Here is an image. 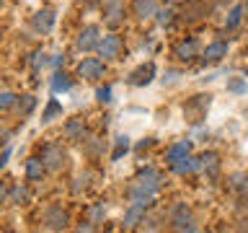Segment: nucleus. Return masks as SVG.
<instances>
[{"label":"nucleus","instance_id":"obj_28","mask_svg":"<svg viewBox=\"0 0 248 233\" xmlns=\"http://www.w3.org/2000/svg\"><path fill=\"white\" fill-rule=\"evenodd\" d=\"M11 200L16 202V205H29V202H31V192L26 189V186H13V189H11Z\"/></svg>","mask_w":248,"mask_h":233},{"label":"nucleus","instance_id":"obj_40","mask_svg":"<svg viewBox=\"0 0 248 233\" xmlns=\"http://www.w3.org/2000/svg\"><path fill=\"white\" fill-rule=\"evenodd\" d=\"M3 8H5V0H0V11H3Z\"/></svg>","mask_w":248,"mask_h":233},{"label":"nucleus","instance_id":"obj_30","mask_svg":"<svg viewBox=\"0 0 248 233\" xmlns=\"http://www.w3.org/2000/svg\"><path fill=\"white\" fill-rule=\"evenodd\" d=\"M114 96V91H111V85H98V88H96V101H98V104H111V99Z\"/></svg>","mask_w":248,"mask_h":233},{"label":"nucleus","instance_id":"obj_26","mask_svg":"<svg viewBox=\"0 0 248 233\" xmlns=\"http://www.w3.org/2000/svg\"><path fill=\"white\" fill-rule=\"evenodd\" d=\"M228 186H230V189H235V192H246V189H248V174H243V171H235V174H230Z\"/></svg>","mask_w":248,"mask_h":233},{"label":"nucleus","instance_id":"obj_4","mask_svg":"<svg viewBox=\"0 0 248 233\" xmlns=\"http://www.w3.org/2000/svg\"><path fill=\"white\" fill-rule=\"evenodd\" d=\"M42 225L46 231H65L70 225V215L62 205H49L44 210V217H42Z\"/></svg>","mask_w":248,"mask_h":233},{"label":"nucleus","instance_id":"obj_5","mask_svg":"<svg viewBox=\"0 0 248 233\" xmlns=\"http://www.w3.org/2000/svg\"><path fill=\"white\" fill-rule=\"evenodd\" d=\"M54 23H57V16H54L52 8H39V11L29 18L31 31H34V34H39V36L49 34V31L54 29Z\"/></svg>","mask_w":248,"mask_h":233},{"label":"nucleus","instance_id":"obj_32","mask_svg":"<svg viewBox=\"0 0 248 233\" xmlns=\"http://www.w3.org/2000/svg\"><path fill=\"white\" fill-rule=\"evenodd\" d=\"M29 65H31L34 73H39V70L46 65V54L44 52H34V54H31V60H29Z\"/></svg>","mask_w":248,"mask_h":233},{"label":"nucleus","instance_id":"obj_1","mask_svg":"<svg viewBox=\"0 0 248 233\" xmlns=\"http://www.w3.org/2000/svg\"><path fill=\"white\" fill-rule=\"evenodd\" d=\"M158 189H160V174L147 166L137 174L135 184H132V189H129V200L132 202H153Z\"/></svg>","mask_w":248,"mask_h":233},{"label":"nucleus","instance_id":"obj_10","mask_svg":"<svg viewBox=\"0 0 248 233\" xmlns=\"http://www.w3.org/2000/svg\"><path fill=\"white\" fill-rule=\"evenodd\" d=\"M158 75V67H155V62H145V65L135 67L132 73L127 75V83L135 85V88H142V85H150L153 78Z\"/></svg>","mask_w":248,"mask_h":233},{"label":"nucleus","instance_id":"obj_34","mask_svg":"<svg viewBox=\"0 0 248 233\" xmlns=\"http://www.w3.org/2000/svg\"><path fill=\"white\" fill-rule=\"evenodd\" d=\"M158 23L160 26H166V23H170V18H173V11H170V8H158Z\"/></svg>","mask_w":248,"mask_h":233},{"label":"nucleus","instance_id":"obj_11","mask_svg":"<svg viewBox=\"0 0 248 233\" xmlns=\"http://www.w3.org/2000/svg\"><path fill=\"white\" fill-rule=\"evenodd\" d=\"M124 16H127V8H124L122 0H108L104 8V23L108 29H116L124 23Z\"/></svg>","mask_w":248,"mask_h":233},{"label":"nucleus","instance_id":"obj_21","mask_svg":"<svg viewBox=\"0 0 248 233\" xmlns=\"http://www.w3.org/2000/svg\"><path fill=\"white\" fill-rule=\"evenodd\" d=\"M189 153H191V143H189V140H181V143H176V145H170V148H168L166 161H168V163H176V161L186 158Z\"/></svg>","mask_w":248,"mask_h":233},{"label":"nucleus","instance_id":"obj_29","mask_svg":"<svg viewBox=\"0 0 248 233\" xmlns=\"http://www.w3.org/2000/svg\"><path fill=\"white\" fill-rule=\"evenodd\" d=\"M16 101H18V96H16L13 91H0V112L16 109Z\"/></svg>","mask_w":248,"mask_h":233},{"label":"nucleus","instance_id":"obj_15","mask_svg":"<svg viewBox=\"0 0 248 233\" xmlns=\"http://www.w3.org/2000/svg\"><path fill=\"white\" fill-rule=\"evenodd\" d=\"M147 207H150V202H132L129 210L124 213V228H137L140 223H145Z\"/></svg>","mask_w":248,"mask_h":233},{"label":"nucleus","instance_id":"obj_36","mask_svg":"<svg viewBox=\"0 0 248 233\" xmlns=\"http://www.w3.org/2000/svg\"><path fill=\"white\" fill-rule=\"evenodd\" d=\"M8 197H11V186H8L5 182H0V205L8 202Z\"/></svg>","mask_w":248,"mask_h":233},{"label":"nucleus","instance_id":"obj_9","mask_svg":"<svg viewBox=\"0 0 248 233\" xmlns=\"http://www.w3.org/2000/svg\"><path fill=\"white\" fill-rule=\"evenodd\" d=\"M78 78H80V81H88V83L101 81V78H104V60H98V57L80 60V65H78Z\"/></svg>","mask_w":248,"mask_h":233},{"label":"nucleus","instance_id":"obj_14","mask_svg":"<svg viewBox=\"0 0 248 233\" xmlns=\"http://www.w3.org/2000/svg\"><path fill=\"white\" fill-rule=\"evenodd\" d=\"M222 57H228V42H222V39H217V42L207 44L204 50H202V60H204V65H217Z\"/></svg>","mask_w":248,"mask_h":233},{"label":"nucleus","instance_id":"obj_38","mask_svg":"<svg viewBox=\"0 0 248 233\" xmlns=\"http://www.w3.org/2000/svg\"><path fill=\"white\" fill-rule=\"evenodd\" d=\"M8 158H11V148H5V150L0 153V168H3L5 163H8Z\"/></svg>","mask_w":248,"mask_h":233},{"label":"nucleus","instance_id":"obj_6","mask_svg":"<svg viewBox=\"0 0 248 233\" xmlns=\"http://www.w3.org/2000/svg\"><path fill=\"white\" fill-rule=\"evenodd\" d=\"M170 228L173 231H197V220H194V213L184 202H178L170 210Z\"/></svg>","mask_w":248,"mask_h":233},{"label":"nucleus","instance_id":"obj_18","mask_svg":"<svg viewBox=\"0 0 248 233\" xmlns=\"http://www.w3.org/2000/svg\"><path fill=\"white\" fill-rule=\"evenodd\" d=\"M209 8L207 3H202V0H189V3L184 5V18L186 21H199V18H204V16H209Z\"/></svg>","mask_w":248,"mask_h":233},{"label":"nucleus","instance_id":"obj_19","mask_svg":"<svg viewBox=\"0 0 248 233\" xmlns=\"http://www.w3.org/2000/svg\"><path fill=\"white\" fill-rule=\"evenodd\" d=\"M49 88H52L54 96H57V93H67L70 88H73V81H70V75L65 73V70H54L52 78H49Z\"/></svg>","mask_w":248,"mask_h":233},{"label":"nucleus","instance_id":"obj_12","mask_svg":"<svg viewBox=\"0 0 248 233\" xmlns=\"http://www.w3.org/2000/svg\"><path fill=\"white\" fill-rule=\"evenodd\" d=\"M173 54L181 62H191V60H197L199 54H202V47H199V42L194 36H189V39H184V42H178L173 47Z\"/></svg>","mask_w":248,"mask_h":233},{"label":"nucleus","instance_id":"obj_33","mask_svg":"<svg viewBox=\"0 0 248 233\" xmlns=\"http://www.w3.org/2000/svg\"><path fill=\"white\" fill-rule=\"evenodd\" d=\"M93 179V174L91 171H85V174H80V176H75V184H73V194H78L80 189H85V186H88V182Z\"/></svg>","mask_w":248,"mask_h":233},{"label":"nucleus","instance_id":"obj_24","mask_svg":"<svg viewBox=\"0 0 248 233\" xmlns=\"http://www.w3.org/2000/svg\"><path fill=\"white\" fill-rule=\"evenodd\" d=\"M127 150H129V137H127V135H116V140H114V150H111V161H119Z\"/></svg>","mask_w":248,"mask_h":233},{"label":"nucleus","instance_id":"obj_8","mask_svg":"<svg viewBox=\"0 0 248 233\" xmlns=\"http://www.w3.org/2000/svg\"><path fill=\"white\" fill-rule=\"evenodd\" d=\"M122 50H124L122 36L119 34H106V36H101L96 52H98V57H104V60H119Z\"/></svg>","mask_w":248,"mask_h":233},{"label":"nucleus","instance_id":"obj_16","mask_svg":"<svg viewBox=\"0 0 248 233\" xmlns=\"http://www.w3.org/2000/svg\"><path fill=\"white\" fill-rule=\"evenodd\" d=\"M23 174H26V182H42L44 174H46V166L42 161V155H31L23 166Z\"/></svg>","mask_w":248,"mask_h":233},{"label":"nucleus","instance_id":"obj_20","mask_svg":"<svg viewBox=\"0 0 248 233\" xmlns=\"http://www.w3.org/2000/svg\"><path fill=\"white\" fill-rule=\"evenodd\" d=\"M158 13V0H135V16L140 21H147Z\"/></svg>","mask_w":248,"mask_h":233},{"label":"nucleus","instance_id":"obj_25","mask_svg":"<svg viewBox=\"0 0 248 233\" xmlns=\"http://www.w3.org/2000/svg\"><path fill=\"white\" fill-rule=\"evenodd\" d=\"M34 106H36V96H18V101H16V109H18L21 116H29L34 112Z\"/></svg>","mask_w":248,"mask_h":233},{"label":"nucleus","instance_id":"obj_27","mask_svg":"<svg viewBox=\"0 0 248 233\" xmlns=\"http://www.w3.org/2000/svg\"><path fill=\"white\" fill-rule=\"evenodd\" d=\"M246 18V13H243V3L235 5L232 11L228 13V21H225V29H238V23Z\"/></svg>","mask_w":248,"mask_h":233},{"label":"nucleus","instance_id":"obj_35","mask_svg":"<svg viewBox=\"0 0 248 233\" xmlns=\"http://www.w3.org/2000/svg\"><path fill=\"white\" fill-rule=\"evenodd\" d=\"M106 217V207L104 205H93V210H91V223H101Z\"/></svg>","mask_w":248,"mask_h":233},{"label":"nucleus","instance_id":"obj_3","mask_svg":"<svg viewBox=\"0 0 248 233\" xmlns=\"http://www.w3.org/2000/svg\"><path fill=\"white\" fill-rule=\"evenodd\" d=\"M42 161H44L46 171L57 174V171L65 168V163H67V153H65V148H62L60 143H46V145L42 148Z\"/></svg>","mask_w":248,"mask_h":233},{"label":"nucleus","instance_id":"obj_23","mask_svg":"<svg viewBox=\"0 0 248 233\" xmlns=\"http://www.w3.org/2000/svg\"><path fill=\"white\" fill-rule=\"evenodd\" d=\"M202 168H204L209 176H217V171H220V155L212 153V150L204 153L202 155Z\"/></svg>","mask_w":248,"mask_h":233},{"label":"nucleus","instance_id":"obj_7","mask_svg":"<svg viewBox=\"0 0 248 233\" xmlns=\"http://www.w3.org/2000/svg\"><path fill=\"white\" fill-rule=\"evenodd\" d=\"M98 42H101V29L96 23H88V26L80 29V34L75 36V47L80 52H93L98 50Z\"/></svg>","mask_w":248,"mask_h":233},{"label":"nucleus","instance_id":"obj_17","mask_svg":"<svg viewBox=\"0 0 248 233\" xmlns=\"http://www.w3.org/2000/svg\"><path fill=\"white\" fill-rule=\"evenodd\" d=\"M170 168H173V174L178 176H189V174H197V171L202 168V158H197V155H186V158L181 161H176V163H170Z\"/></svg>","mask_w":248,"mask_h":233},{"label":"nucleus","instance_id":"obj_39","mask_svg":"<svg viewBox=\"0 0 248 233\" xmlns=\"http://www.w3.org/2000/svg\"><path fill=\"white\" fill-rule=\"evenodd\" d=\"M243 13H246V18H248V0H243Z\"/></svg>","mask_w":248,"mask_h":233},{"label":"nucleus","instance_id":"obj_2","mask_svg":"<svg viewBox=\"0 0 248 233\" xmlns=\"http://www.w3.org/2000/svg\"><path fill=\"white\" fill-rule=\"evenodd\" d=\"M209 104H212V96H209V93H199V96H191V99L184 104V119H186V122H191V124H199V122L207 116Z\"/></svg>","mask_w":248,"mask_h":233},{"label":"nucleus","instance_id":"obj_31","mask_svg":"<svg viewBox=\"0 0 248 233\" xmlns=\"http://www.w3.org/2000/svg\"><path fill=\"white\" fill-rule=\"evenodd\" d=\"M228 91L230 93H246L248 91L246 78H228Z\"/></svg>","mask_w":248,"mask_h":233},{"label":"nucleus","instance_id":"obj_13","mask_svg":"<svg viewBox=\"0 0 248 233\" xmlns=\"http://www.w3.org/2000/svg\"><path fill=\"white\" fill-rule=\"evenodd\" d=\"M62 135H65V140H70V143H85L88 140V130H85L83 119H67L65 127H62Z\"/></svg>","mask_w":248,"mask_h":233},{"label":"nucleus","instance_id":"obj_37","mask_svg":"<svg viewBox=\"0 0 248 233\" xmlns=\"http://www.w3.org/2000/svg\"><path fill=\"white\" fill-rule=\"evenodd\" d=\"M52 65H54V70H60V65H65V54H54Z\"/></svg>","mask_w":248,"mask_h":233},{"label":"nucleus","instance_id":"obj_41","mask_svg":"<svg viewBox=\"0 0 248 233\" xmlns=\"http://www.w3.org/2000/svg\"><path fill=\"white\" fill-rule=\"evenodd\" d=\"M222 3H232V0H222Z\"/></svg>","mask_w":248,"mask_h":233},{"label":"nucleus","instance_id":"obj_22","mask_svg":"<svg viewBox=\"0 0 248 233\" xmlns=\"http://www.w3.org/2000/svg\"><path fill=\"white\" fill-rule=\"evenodd\" d=\"M62 112H65V109H62L60 101L57 99H49V101H46V106H44V112H42V124H49L52 119L62 116Z\"/></svg>","mask_w":248,"mask_h":233}]
</instances>
